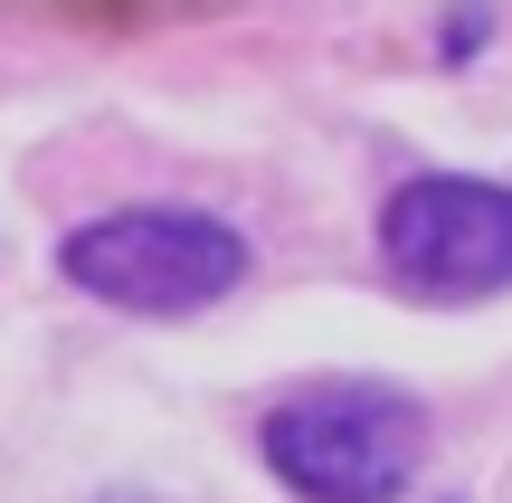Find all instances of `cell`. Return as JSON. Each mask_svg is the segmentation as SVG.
<instances>
[{"mask_svg": "<svg viewBox=\"0 0 512 503\" xmlns=\"http://www.w3.org/2000/svg\"><path fill=\"white\" fill-rule=\"evenodd\" d=\"M380 257L399 285L437 304H475L512 285V190L503 181H465V171H427L399 181L380 209Z\"/></svg>", "mask_w": 512, "mask_h": 503, "instance_id": "obj_3", "label": "cell"}, {"mask_svg": "<svg viewBox=\"0 0 512 503\" xmlns=\"http://www.w3.org/2000/svg\"><path fill=\"white\" fill-rule=\"evenodd\" d=\"M38 10H67V19H95V29H143V19L219 10V0H38Z\"/></svg>", "mask_w": 512, "mask_h": 503, "instance_id": "obj_4", "label": "cell"}, {"mask_svg": "<svg viewBox=\"0 0 512 503\" xmlns=\"http://www.w3.org/2000/svg\"><path fill=\"white\" fill-rule=\"evenodd\" d=\"M57 266L76 295L124 304V314H200V304L238 295L247 238L209 209H105V219L67 228Z\"/></svg>", "mask_w": 512, "mask_h": 503, "instance_id": "obj_2", "label": "cell"}, {"mask_svg": "<svg viewBox=\"0 0 512 503\" xmlns=\"http://www.w3.org/2000/svg\"><path fill=\"white\" fill-rule=\"evenodd\" d=\"M484 48V0H465L456 19H446V57H475Z\"/></svg>", "mask_w": 512, "mask_h": 503, "instance_id": "obj_5", "label": "cell"}, {"mask_svg": "<svg viewBox=\"0 0 512 503\" xmlns=\"http://www.w3.org/2000/svg\"><path fill=\"white\" fill-rule=\"evenodd\" d=\"M256 447L304 503H399L427 456V409L389 380H323L275 399Z\"/></svg>", "mask_w": 512, "mask_h": 503, "instance_id": "obj_1", "label": "cell"}, {"mask_svg": "<svg viewBox=\"0 0 512 503\" xmlns=\"http://www.w3.org/2000/svg\"><path fill=\"white\" fill-rule=\"evenodd\" d=\"M124 503H143V494H124Z\"/></svg>", "mask_w": 512, "mask_h": 503, "instance_id": "obj_6", "label": "cell"}]
</instances>
